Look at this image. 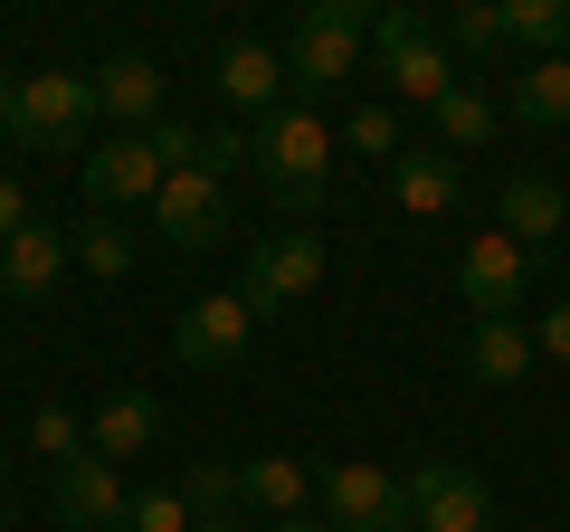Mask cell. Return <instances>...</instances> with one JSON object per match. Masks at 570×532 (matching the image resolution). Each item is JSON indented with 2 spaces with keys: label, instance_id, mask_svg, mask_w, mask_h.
<instances>
[{
  "label": "cell",
  "instance_id": "cell-1",
  "mask_svg": "<svg viewBox=\"0 0 570 532\" xmlns=\"http://www.w3.org/2000/svg\"><path fill=\"white\" fill-rule=\"evenodd\" d=\"M247 171L266 181V200H276L285 219H314L324 190H333V134H324V115L295 105V96H285L276 115H257V134H247Z\"/></svg>",
  "mask_w": 570,
  "mask_h": 532
},
{
  "label": "cell",
  "instance_id": "cell-2",
  "mask_svg": "<svg viewBox=\"0 0 570 532\" xmlns=\"http://www.w3.org/2000/svg\"><path fill=\"white\" fill-rule=\"evenodd\" d=\"M371 0H305V20H295V39H285V96L295 105H324L343 77H362L371 58Z\"/></svg>",
  "mask_w": 570,
  "mask_h": 532
},
{
  "label": "cell",
  "instance_id": "cell-3",
  "mask_svg": "<svg viewBox=\"0 0 570 532\" xmlns=\"http://www.w3.org/2000/svg\"><path fill=\"white\" fill-rule=\"evenodd\" d=\"M371 67L390 77V96H400V105H438L456 86V58H448V39H438V20L409 10V0L371 20Z\"/></svg>",
  "mask_w": 570,
  "mask_h": 532
},
{
  "label": "cell",
  "instance_id": "cell-4",
  "mask_svg": "<svg viewBox=\"0 0 570 532\" xmlns=\"http://www.w3.org/2000/svg\"><path fill=\"white\" fill-rule=\"evenodd\" d=\"M86 124H96V77H67V67H39L10 96V144L20 152H86Z\"/></svg>",
  "mask_w": 570,
  "mask_h": 532
},
{
  "label": "cell",
  "instance_id": "cell-5",
  "mask_svg": "<svg viewBox=\"0 0 570 532\" xmlns=\"http://www.w3.org/2000/svg\"><path fill=\"white\" fill-rule=\"evenodd\" d=\"M324 286V238L314 228H266L257 247H247V266H238V305L257 314H285V305H305V295Z\"/></svg>",
  "mask_w": 570,
  "mask_h": 532
},
{
  "label": "cell",
  "instance_id": "cell-6",
  "mask_svg": "<svg viewBox=\"0 0 570 532\" xmlns=\"http://www.w3.org/2000/svg\"><path fill=\"white\" fill-rule=\"evenodd\" d=\"M400 494H409V532H494V485L456 456H419Z\"/></svg>",
  "mask_w": 570,
  "mask_h": 532
},
{
  "label": "cell",
  "instance_id": "cell-7",
  "mask_svg": "<svg viewBox=\"0 0 570 532\" xmlns=\"http://www.w3.org/2000/svg\"><path fill=\"white\" fill-rule=\"evenodd\" d=\"M86 200L105 209V219H124V209H153V190L171 181V162H163V144L153 134H105V144H86Z\"/></svg>",
  "mask_w": 570,
  "mask_h": 532
},
{
  "label": "cell",
  "instance_id": "cell-8",
  "mask_svg": "<svg viewBox=\"0 0 570 532\" xmlns=\"http://www.w3.org/2000/svg\"><path fill=\"white\" fill-rule=\"evenodd\" d=\"M48 504H58V532H124L134 485H124V466H105V456L86 447V456H67V466H48Z\"/></svg>",
  "mask_w": 570,
  "mask_h": 532
},
{
  "label": "cell",
  "instance_id": "cell-9",
  "mask_svg": "<svg viewBox=\"0 0 570 532\" xmlns=\"http://www.w3.org/2000/svg\"><path fill=\"white\" fill-rule=\"evenodd\" d=\"M314 504H324V523H333V532H409V494H400V475L371 466V456L333 466Z\"/></svg>",
  "mask_w": 570,
  "mask_h": 532
},
{
  "label": "cell",
  "instance_id": "cell-10",
  "mask_svg": "<svg viewBox=\"0 0 570 532\" xmlns=\"http://www.w3.org/2000/svg\"><path fill=\"white\" fill-rule=\"evenodd\" d=\"M456 295L475 305V324H494V314H513L532 295V247H513L504 228H475L466 257H456Z\"/></svg>",
  "mask_w": 570,
  "mask_h": 532
},
{
  "label": "cell",
  "instance_id": "cell-11",
  "mask_svg": "<svg viewBox=\"0 0 570 532\" xmlns=\"http://www.w3.org/2000/svg\"><path fill=\"white\" fill-rule=\"evenodd\" d=\"M153 228H163L181 257H200V247L228 238V181H209L200 162H181L163 190H153Z\"/></svg>",
  "mask_w": 570,
  "mask_h": 532
},
{
  "label": "cell",
  "instance_id": "cell-12",
  "mask_svg": "<svg viewBox=\"0 0 570 532\" xmlns=\"http://www.w3.org/2000/svg\"><path fill=\"white\" fill-rule=\"evenodd\" d=\"M247 343H257V314L238 305V286L181 305V324H171V362H181V371H228Z\"/></svg>",
  "mask_w": 570,
  "mask_h": 532
},
{
  "label": "cell",
  "instance_id": "cell-13",
  "mask_svg": "<svg viewBox=\"0 0 570 532\" xmlns=\"http://www.w3.org/2000/svg\"><path fill=\"white\" fill-rule=\"evenodd\" d=\"M67 266H77V257H67V228L58 219H29L20 238L0 247V295H10V305H48Z\"/></svg>",
  "mask_w": 570,
  "mask_h": 532
},
{
  "label": "cell",
  "instance_id": "cell-14",
  "mask_svg": "<svg viewBox=\"0 0 570 532\" xmlns=\"http://www.w3.org/2000/svg\"><path fill=\"white\" fill-rule=\"evenodd\" d=\"M96 115H115V134H153L163 124V67L142 48H115L96 67Z\"/></svg>",
  "mask_w": 570,
  "mask_h": 532
},
{
  "label": "cell",
  "instance_id": "cell-15",
  "mask_svg": "<svg viewBox=\"0 0 570 532\" xmlns=\"http://www.w3.org/2000/svg\"><path fill=\"white\" fill-rule=\"evenodd\" d=\"M390 190H400L409 219H448V209L466 200V171H456V152H438V144H400V162H390Z\"/></svg>",
  "mask_w": 570,
  "mask_h": 532
},
{
  "label": "cell",
  "instance_id": "cell-16",
  "mask_svg": "<svg viewBox=\"0 0 570 532\" xmlns=\"http://www.w3.org/2000/svg\"><path fill=\"white\" fill-rule=\"evenodd\" d=\"M209 77H219L228 105H247V115H276V105H285V48H266V39H228L219 58H209Z\"/></svg>",
  "mask_w": 570,
  "mask_h": 532
},
{
  "label": "cell",
  "instance_id": "cell-17",
  "mask_svg": "<svg viewBox=\"0 0 570 532\" xmlns=\"http://www.w3.org/2000/svg\"><path fill=\"white\" fill-rule=\"evenodd\" d=\"M494 219H504V238H513V247H542L551 228H570V190L551 181V171H513L504 200H494Z\"/></svg>",
  "mask_w": 570,
  "mask_h": 532
},
{
  "label": "cell",
  "instance_id": "cell-18",
  "mask_svg": "<svg viewBox=\"0 0 570 532\" xmlns=\"http://www.w3.org/2000/svg\"><path fill=\"white\" fill-rule=\"evenodd\" d=\"M238 494L266 513V523H295V513H314L324 475H314V466H295V456H247V466H238Z\"/></svg>",
  "mask_w": 570,
  "mask_h": 532
},
{
  "label": "cell",
  "instance_id": "cell-19",
  "mask_svg": "<svg viewBox=\"0 0 570 532\" xmlns=\"http://www.w3.org/2000/svg\"><path fill=\"white\" fill-rule=\"evenodd\" d=\"M153 428H163L153 390H115V400H96V418H86V447H96L105 466H124V456L153 447Z\"/></svg>",
  "mask_w": 570,
  "mask_h": 532
},
{
  "label": "cell",
  "instance_id": "cell-20",
  "mask_svg": "<svg viewBox=\"0 0 570 532\" xmlns=\"http://www.w3.org/2000/svg\"><path fill=\"white\" fill-rule=\"evenodd\" d=\"M532 362H542V352H532L523 314H494V324H475V333H466V371H475L485 390H513V381H532Z\"/></svg>",
  "mask_w": 570,
  "mask_h": 532
},
{
  "label": "cell",
  "instance_id": "cell-21",
  "mask_svg": "<svg viewBox=\"0 0 570 532\" xmlns=\"http://www.w3.org/2000/svg\"><path fill=\"white\" fill-rule=\"evenodd\" d=\"M428 124H438V152H485V144H494V124H504V105H494L475 77H456L448 96L428 105Z\"/></svg>",
  "mask_w": 570,
  "mask_h": 532
},
{
  "label": "cell",
  "instance_id": "cell-22",
  "mask_svg": "<svg viewBox=\"0 0 570 532\" xmlns=\"http://www.w3.org/2000/svg\"><path fill=\"white\" fill-rule=\"evenodd\" d=\"M513 124H532V134H561L570 124V58H532L513 77Z\"/></svg>",
  "mask_w": 570,
  "mask_h": 532
},
{
  "label": "cell",
  "instance_id": "cell-23",
  "mask_svg": "<svg viewBox=\"0 0 570 532\" xmlns=\"http://www.w3.org/2000/svg\"><path fill=\"white\" fill-rule=\"evenodd\" d=\"M504 39L532 58H570V0H504Z\"/></svg>",
  "mask_w": 570,
  "mask_h": 532
},
{
  "label": "cell",
  "instance_id": "cell-24",
  "mask_svg": "<svg viewBox=\"0 0 570 532\" xmlns=\"http://www.w3.org/2000/svg\"><path fill=\"white\" fill-rule=\"evenodd\" d=\"M190 504V523H238V466H219V456H200V466H181V485H171Z\"/></svg>",
  "mask_w": 570,
  "mask_h": 532
},
{
  "label": "cell",
  "instance_id": "cell-25",
  "mask_svg": "<svg viewBox=\"0 0 570 532\" xmlns=\"http://www.w3.org/2000/svg\"><path fill=\"white\" fill-rule=\"evenodd\" d=\"M67 257H77L86 276H124V266H134V228L96 209V219H77V228H67Z\"/></svg>",
  "mask_w": 570,
  "mask_h": 532
},
{
  "label": "cell",
  "instance_id": "cell-26",
  "mask_svg": "<svg viewBox=\"0 0 570 532\" xmlns=\"http://www.w3.org/2000/svg\"><path fill=\"white\" fill-rule=\"evenodd\" d=\"M438 39H448V58H494V48H504V10H494V0H466V10H448Z\"/></svg>",
  "mask_w": 570,
  "mask_h": 532
},
{
  "label": "cell",
  "instance_id": "cell-27",
  "mask_svg": "<svg viewBox=\"0 0 570 532\" xmlns=\"http://www.w3.org/2000/svg\"><path fill=\"white\" fill-rule=\"evenodd\" d=\"M343 144L362 152V162H400V115H390V105H352Z\"/></svg>",
  "mask_w": 570,
  "mask_h": 532
},
{
  "label": "cell",
  "instance_id": "cell-28",
  "mask_svg": "<svg viewBox=\"0 0 570 532\" xmlns=\"http://www.w3.org/2000/svg\"><path fill=\"white\" fill-rule=\"evenodd\" d=\"M29 447H39L48 466H67V456H86V418H77V410H58V400H48V410L29 418Z\"/></svg>",
  "mask_w": 570,
  "mask_h": 532
},
{
  "label": "cell",
  "instance_id": "cell-29",
  "mask_svg": "<svg viewBox=\"0 0 570 532\" xmlns=\"http://www.w3.org/2000/svg\"><path fill=\"white\" fill-rule=\"evenodd\" d=\"M124 532H190V504L171 485H142L134 504H124Z\"/></svg>",
  "mask_w": 570,
  "mask_h": 532
},
{
  "label": "cell",
  "instance_id": "cell-30",
  "mask_svg": "<svg viewBox=\"0 0 570 532\" xmlns=\"http://www.w3.org/2000/svg\"><path fill=\"white\" fill-rule=\"evenodd\" d=\"M29 219H39V209H29V200H20V181H10V171H0V247L20 238V228H29Z\"/></svg>",
  "mask_w": 570,
  "mask_h": 532
},
{
  "label": "cell",
  "instance_id": "cell-31",
  "mask_svg": "<svg viewBox=\"0 0 570 532\" xmlns=\"http://www.w3.org/2000/svg\"><path fill=\"white\" fill-rule=\"evenodd\" d=\"M532 352H551V362H570V305L542 314V333H532Z\"/></svg>",
  "mask_w": 570,
  "mask_h": 532
},
{
  "label": "cell",
  "instance_id": "cell-32",
  "mask_svg": "<svg viewBox=\"0 0 570 532\" xmlns=\"http://www.w3.org/2000/svg\"><path fill=\"white\" fill-rule=\"evenodd\" d=\"M257 532H333L324 513H295V523H257Z\"/></svg>",
  "mask_w": 570,
  "mask_h": 532
},
{
  "label": "cell",
  "instance_id": "cell-33",
  "mask_svg": "<svg viewBox=\"0 0 570 532\" xmlns=\"http://www.w3.org/2000/svg\"><path fill=\"white\" fill-rule=\"evenodd\" d=\"M10 96H20V77H10V67H0V134H10Z\"/></svg>",
  "mask_w": 570,
  "mask_h": 532
},
{
  "label": "cell",
  "instance_id": "cell-34",
  "mask_svg": "<svg viewBox=\"0 0 570 532\" xmlns=\"http://www.w3.org/2000/svg\"><path fill=\"white\" fill-rule=\"evenodd\" d=\"M190 532H257V523H190Z\"/></svg>",
  "mask_w": 570,
  "mask_h": 532
},
{
  "label": "cell",
  "instance_id": "cell-35",
  "mask_svg": "<svg viewBox=\"0 0 570 532\" xmlns=\"http://www.w3.org/2000/svg\"><path fill=\"white\" fill-rule=\"evenodd\" d=\"M0 494H10V456H0Z\"/></svg>",
  "mask_w": 570,
  "mask_h": 532
},
{
  "label": "cell",
  "instance_id": "cell-36",
  "mask_svg": "<svg viewBox=\"0 0 570 532\" xmlns=\"http://www.w3.org/2000/svg\"><path fill=\"white\" fill-rule=\"evenodd\" d=\"M0 532H20V523H10V513H0Z\"/></svg>",
  "mask_w": 570,
  "mask_h": 532
}]
</instances>
